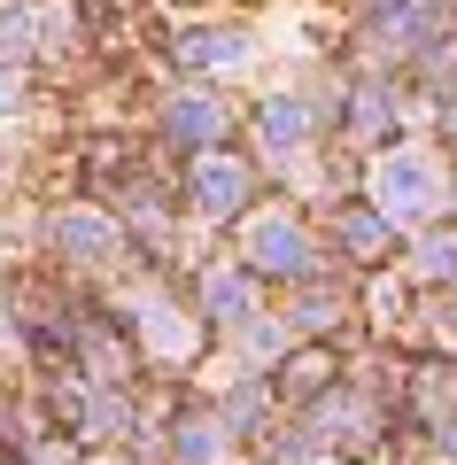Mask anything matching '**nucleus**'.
<instances>
[{
    "label": "nucleus",
    "instance_id": "1",
    "mask_svg": "<svg viewBox=\"0 0 457 465\" xmlns=\"http://www.w3.org/2000/svg\"><path fill=\"white\" fill-rule=\"evenodd\" d=\"M373 202H380V217H426V210L442 202V163H434V155H419V148L380 155Z\"/></svg>",
    "mask_w": 457,
    "mask_h": 465
},
{
    "label": "nucleus",
    "instance_id": "12",
    "mask_svg": "<svg viewBox=\"0 0 457 465\" xmlns=\"http://www.w3.org/2000/svg\"><path fill=\"white\" fill-rule=\"evenodd\" d=\"M16 109V78H8V70H0V116Z\"/></svg>",
    "mask_w": 457,
    "mask_h": 465
},
{
    "label": "nucleus",
    "instance_id": "10",
    "mask_svg": "<svg viewBox=\"0 0 457 465\" xmlns=\"http://www.w3.org/2000/svg\"><path fill=\"white\" fill-rule=\"evenodd\" d=\"M210 311H217V318H241V311H248V287L233 280V272H210Z\"/></svg>",
    "mask_w": 457,
    "mask_h": 465
},
{
    "label": "nucleus",
    "instance_id": "9",
    "mask_svg": "<svg viewBox=\"0 0 457 465\" xmlns=\"http://www.w3.org/2000/svg\"><path fill=\"white\" fill-rule=\"evenodd\" d=\"M217 450H225V434L210 419H186L179 427V465H217Z\"/></svg>",
    "mask_w": 457,
    "mask_h": 465
},
{
    "label": "nucleus",
    "instance_id": "8",
    "mask_svg": "<svg viewBox=\"0 0 457 465\" xmlns=\"http://www.w3.org/2000/svg\"><path fill=\"white\" fill-rule=\"evenodd\" d=\"M140 333L155 341V357H186V326L171 318V302H155V295H147V302H140Z\"/></svg>",
    "mask_w": 457,
    "mask_h": 465
},
{
    "label": "nucleus",
    "instance_id": "13",
    "mask_svg": "<svg viewBox=\"0 0 457 465\" xmlns=\"http://www.w3.org/2000/svg\"><path fill=\"white\" fill-rule=\"evenodd\" d=\"M39 465H70V450H39Z\"/></svg>",
    "mask_w": 457,
    "mask_h": 465
},
{
    "label": "nucleus",
    "instance_id": "2",
    "mask_svg": "<svg viewBox=\"0 0 457 465\" xmlns=\"http://www.w3.org/2000/svg\"><path fill=\"white\" fill-rule=\"evenodd\" d=\"M248 264L256 272H303L311 264L303 225H294V217H256V225H248Z\"/></svg>",
    "mask_w": 457,
    "mask_h": 465
},
{
    "label": "nucleus",
    "instance_id": "7",
    "mask_svg": "<svg viewBox=\"0 0 457 465\" xmlns=\"http://www.w3.org/2000/svg\"><path fill=\"white\" fill-rule=\"evenodd\" d=\"M171 133L179 140H217L225 133V109H217L210 94H186V101H171Z\"/></svg>",
    "mask_w": 457,
    "mask_h": 465
},
{
    "label": "nucleus",
    "instance_id": "6",
    "mask_svg": "<svg viewBox=\"0 0 457 465\" xmlns=\"http://www.w3.org/2000/svg\"><path fill=\"white\" fill-rule=\"evenodd\" d=\"M256 133H263V148H303V133H311V109H303V101H263L256 109Z\"/></svg>",
    "mask_w": 457,
    "mask_h": 465
},
{
    "label": "nucleus",
    "instance_id": "5",
    "mask_svg": "<svg viewBox=\"0 0 457 465\" xmlns=\"http://www.w3.org/2000/svg\"><path fill=\"white\" fill-rule=\"evenodd\" d=\"M63 249L78 256V264H109V256H116V232H109V217H94V210L63 217Z\"/></svg>",
    "mask_w": 457,
    "mask_h": 465
},
{
    "label": "nucleus",
    "instance_id": "4",
    "mask_svg": "<svg viewBox=\"0 0 457 465\" xmlns=\"http://www.w3.org/2000/svg\"><path fill=\"white\" fill-rule=\"evenodd\" d=\"M179 54H186L194 70H233V63L248 54V39H241V32H225V24H210V32H186V39H179Z\"/></svg>",
    "mask_w": 457,
    "mask_h": 465
},
{
    "label": "nucleus",
    "instance_id": "11",
    "mask_svg": "<svg viewBox=\"0 0 457 465\" xmlns=\"http://www.w3.org/2000/svg\"><path fill=\"white\" fill-rule=\"evenodd\" d=\"M419 264H426V272H450V280H457V232H450V241H426Z\"/></svg>",
    "mask_w": 457,
    "mask_h": 465
},
{
    "label": "nucleus",
    "instance_id": "3",
    "mask_svg": "<svg viewBox=\"0 0 457 465\" xmlns=\"http://www.w3.org/2000/svg\"><path fill=\"white\" fill-rule=\"evenodd\" d=\"M241 194H248V163H233V155H210V163H194V210H202V217L241 210Z\"/></svg>",
    "mask_w": 457,
    "mask_h": 465
}]
</instances>
